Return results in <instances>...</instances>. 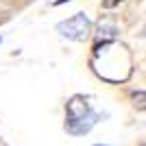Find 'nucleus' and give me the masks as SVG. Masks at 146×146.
Wrapping results in <instances>:
<instances>
[{
    "instance_id": "1",
    "label": "nucleus",
    "mask_w": 146,
    "mask_h": 146,
    "mask_svg": "<svg viewBox=\"0 0 146 146\" xmlns=\"http://www.w3.org/2000/svg\"><path fill=\"white\" fill-rule=\"evenodd\" d=\"M98 122V113L92 109L85 96H72L66 105V131L70 135H85Z\"/></svg>"
},
{
    "instance_id": "2",
    "label": "nucleus",
    "mask_w": 146,
    "mask_h": 146,
    "mask_svg": "<svg viewBox=\"0 0 146 146\" xmlns=\"http://www.w3.org/2000/svg\"><path fill=\"white\" fill-rule=\"evenodd\" d=\"M57 31H59L61 37L66 39H72V42H85L92 33V22L85 13H74L72 18L63 20L57 24Z\"/></svg>"
},
{
    "instance_id": "3",
    "label": "nucleus",
    "mask_w": 146,
    "mask_h": 146,
    "mask_svg": "<svg viewBox=\"0 0 146 146\" xmlns=\"http://www.w3.org/2000/svg\"><path fill=\"white\" fill-rule=\"evenodd\" d=\"M131 100L137 109H146V90H140V92H133L131 94Z\"/></svg>"
},
{
    "instance_id": "4",
    "label": "nucleus",
    "mask_w": 146,
    "mask_h": 146,
    "mask_svg": "<svg viewBox=\"0 0 146 146\" xmlns=\"http://www.w3.org/2000/svg\"><path fill=\"white\" fill-rule=\"evenodd\" d=\"M118 2H122V0H105V2H103V7H107V9H109V7H116Z\"/></svg>"
},
{
    "instance_id": "5",
    "label": "nucleus",
    "mask_w": 146,
    "mask_h": 146,
    "mask_svg": "<svg viewBox=\"0 0 146 146\" xmlns=\"http://www.w3.org/2000/svg\"><path fill=\"white\" fill-rule=\"evenodd\" d=\"M66 2H70V0H55L52 5H55V7H61V5H66Z\"/></svg>"
},
{
    "instance_id": "6",
    "label": "nucleus",
    "mask_w": 146,
    "mask_h": 146,
    "mask_svg": "<svg viewBox=\"0 0 146 146\" xmlns=\"http://www.w3.org/2000/svg\"><path fill=\"white\" fill-rule=\"evenodd\" d=\"M94 146H107V144H94Z\"/></svg>"
},
{
    "instance_id": "7",
    "label": "nucleus",
    "mask_w": 146,
    "mask_h": 146,
    "mask_svg": "<svg viewBox=\"0 0 146 146\" xmlns=\"http://www.w3.org/2000/svg\"><path fill=\"white\" fill-rule=\"evenodd\" d=\"M0 42H2V37H0Z\"/></svg>"
}]
</instances>
